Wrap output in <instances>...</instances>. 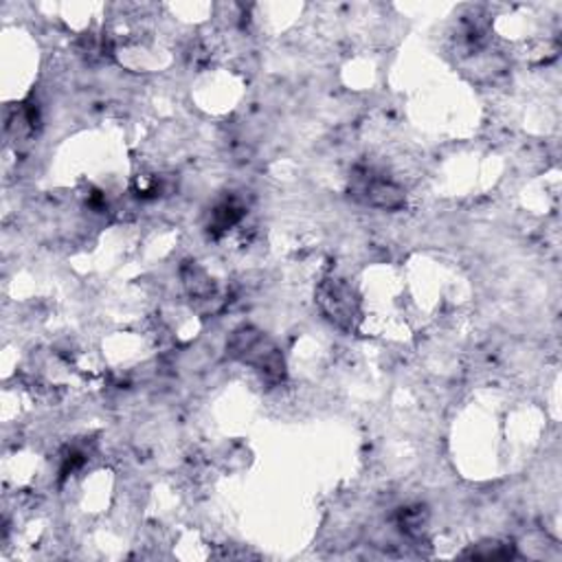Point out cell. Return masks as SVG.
Returning a JSON list of instances; mask_svg holds the SVG:
<instances>
[{
    "mask_svg": "<svg viewBox=\"0 0 562 562\" xmlns=\"http://www.w3.org/2000/svg\"><path fill=\"white\" fill-rule=\"evenodd\" d=\"M354 196L376 209H400L407 202L405 189L383 174L361 172L354 176Z\"/></svg>",
    "mask_w": 562,
    "mask_h": 562,
    "instance_id": "obj_3",
    "label": "cell"
},
{
    "mask_svg": "<svg viewBox=\"0 0 562 562\" xmlns=\"http://www.w3.org/2000/svg\"><path fill=\"white\" fill-rule=\"evenodd\" d=\"M319 304L321 311L343 330H354L361 313H359V300L354 291L341 279H330L319 289Z\"/></svg>",
    "mask_w": 562,
    "mask_h": 562,
    "instance_id": "obj_2",
    "label": "cell"
},
{
    "mask_svg": "<svg viewBox=\"0 0 562 562\" xmlns=\"http://www.w3.org/2000/svg\"><path fill=\"white\" fill-rule=\"evenodd\" d=\"M226 352L231 359L253 367L255 372H259L266 380L279 383L284 380L286 376V365H284V356L277 350V346L261 335L255 328H239L231 335Z\"/></svg>",
    "mask_w": 562,
    "mask_h": 562,
    "instance_id": "obj_1",
    "label": "cell"
},
{
    "mask_svg": "<svg viewBox=\"0 0 562 562\" xmlns=\"http://www.w3.org/2000/svg\"><path fill=\"white\" fill-rule=\"evenodd\" d=\"M242 215H244V207L235 198H226L213 207L209 226L213 233H222V231L231 229L233 224H237Z\"/></svg>",
    "mask_w": 562,
    "mask_h": 562,
    "instance_id": "obj_4",
    "label": "cell"
}]
</instances>
